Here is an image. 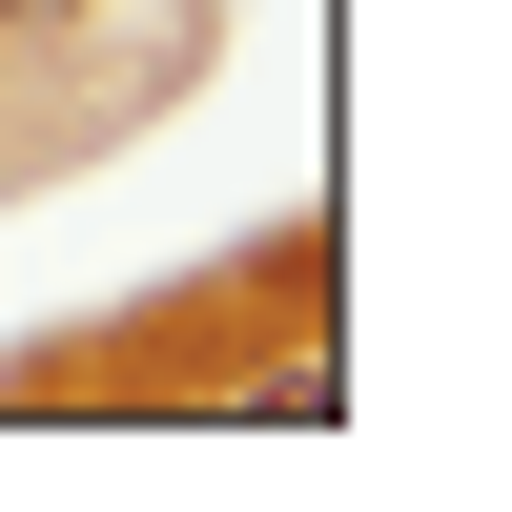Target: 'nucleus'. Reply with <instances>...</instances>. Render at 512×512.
<instances>
[{
    "mask_svg": "<svg viewBox=\"0 0 512 512\" xmlns=\"http://www.w3.org/2000/svg\"><path fill=\"white\" fill-rule=\"evenodd\" d=\"M21 21H62V0H0V41H21Z\"/></svg>",
    "mask_w": 512,
    "mask_h": 512,
    "instance_id": "obj_1",
    "label": "nucleus"
}]
</instances>
